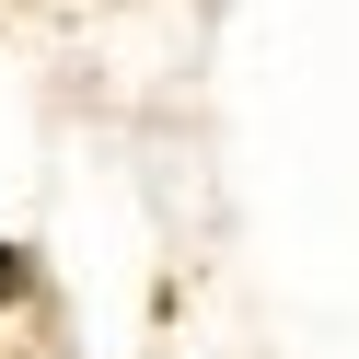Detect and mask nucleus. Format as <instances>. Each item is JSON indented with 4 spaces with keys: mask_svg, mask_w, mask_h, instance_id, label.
Here are the masks:
<instances>
[{
    "mask_svg": "<svg viewBox=\"0 0 359 359\" xmlns=\"http://www.w3.org/2000/svg\"><path fill=\"white\" fill-rule=\"evenodd\" d=\"M12 278H24V266H12V255H0V302H12Z\"/></svg>",
    "mask_w": 359,
    "mask_h": 359,
    "instance_id": "obj_1",
    "label": "nucleus"
}]
</instances>
